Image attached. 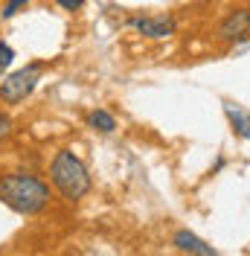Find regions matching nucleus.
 <instances>
[{
  "instance_id": "nucleus-1",
  "label": "nucleus",
  "mask_w": 250,
  "mask_h": 256,
  "mask_svg": "<svg viewBox=\"0 0 250 256\" xmlns=\"http://www.w3.org/2000/svg\"><path fill=\"white\" fill-rule=\"evenodd\" d=\"M0 201L6 207H12L15 212H24V216H35L47 207L50 201V186L44 180L32 175H6L0 178Z\"/></svg>"
},
{
  "instance_id": "nucleus-2",
  "label": "nucleus",
  "mask_w": 250,
  "mask_h": 256,
  "mask_svg": "<svg viewBox=\"0 0 250 256\" xmlns=\"http://www.w3.org/2000/svg\"><path fill=\"white\" fill-rule=\"evenodd\" d=\"M50 175H52V184L56 190L62 192L67 201H78L84 198L88 190H90V175H88V166L73 154V152H58L52 158V166H50Z\"/></svg>"
},
{
  "instance_id": "nucleus-3",
  "label": "nucleus",
  "mask_w": 250,
  "mask_h": 256,
  "mask_svg": "<svg viewBox=\"0 0 250 256\" xmlns=\"http://www.w3.org/2000/svg\"><path fill=\"white\" fill-rule=\"evenodd\" d=\"M38 73H41V67H38V64H30V67H24V70L12 73V76H6L3 84H0V99L9 102V105L24 102V99L35 90V84H38Z\"/></svg>"
},
{
  "instance_id": "nucleus-4",
  "label": "nucleus",
  "mask_w": 250,
  "mask_h": 256,
  "mask_svg": "<svg viewBox=\"0 0 250 256\" xmlns=\"http://www.w3.org/2000/svg\"><path fill=\"white\" fill-rule=\"evenodd\" d=\"M250 35V9H236L218 24L221 41H242Z\"/></svg>"
},
{
  "instance_id": "nucleus-5",
  "label": "nucleus",
  "mask_w": 250,
  "mask_h": 256,
  "mask_svg": "<svg viewBox=\"0 0 250 256\" xmlns=\"http://www.w3.org/2000/svg\"><path fill=\"white\" fill-rule=\"evenodd\" d=\"M131 26L142 32L146 38H169L174 32V20L172 18H137L131 20Z\"/></svg>"
},
{
  "instance_id": "nucleus-6",
  "label": "nucleus",
  "mask_w": 250,
  "mask_h": 256,
  "mask_svg": "<svg viewBox=\"0 0 250 256\" xmlns=\"http://www.w3.org/2000/svg\"><path fill=\"white\" fill-rule=\"evenodd\" d=\"M172 244L178 250H184V254H195V256H216V248L212 244H206L204 239H198L195 233H189V230H178L172 236Z\"/></svg>"
},
{
  "instance_id": "nucleus-7",
  "label": "nucleus",
  "mask_w": 250,
  "mask_h": 256,
  "mask_svg": "<svg viewBox=\"0 0 250 256\" xmlns=\"http://www.w3.org/2000/svg\"><path fill=\"white\" fill-rule=\"evenodd\" d=\"M224 114H227V120H230V126H233L236 134L244 137V140H250V114L233 108L230 102H224Z\"/></svg>"
},
{
  "instance_id": "nucleus-8",
  "label": "nucleus",
  "mask_w": 250,
  "mask_h": 256,
  "mask_svg": "<svg viewBox=\"0 0 250 256\" xmlns=\"http://www.w3.org/2000/svg\"><path fill=\"white\" fill-rule=\"evenodd\" d=\"M88 122H90V126H94L96 131H102V134H110V131L116 128V120H114V116H110L108 111H102V108L90 114V116H88Z\"/></svg>"
},
{
  "instance_id": "nucleus-9",
  "label": "nucleus",
  "mask_w": 250,
  "mask_h": 256,
  "mask_svg": "<svg viewBox=\"0 0 250 256\" xmlns=\"http://www.w3.org/2000/svg\"><path fill=\"white\" fill-rule=\"evenodd\" d=\"M30 6V0H9L6 6H3V18H12V15H18L20 9H26Z\"/></svg>"
},
{
  "instance_id": "nucleus-10",
  "label": "nucleus",
  "mask_w": 250,
  "mask_h": 256,
  "mask_svg": "<svg viewBox=\"0 0 250 256\" xmlns=\"http://www.w3.org/2000/svg\"><path fill=\"white\" fill-rule=\"evenodd\" d=\"M12 58H15V50L9 47V44H0V70H3V67H9Z\"/></svg>"
},
{
  "instance_id": "nucleus-11",
  "label": "nucleus",
  "mask_w": 250,
  "mask_h": 256,
  "mask_svg": "<svg viewBox=\"0 0 250 256\" xmlns=\"http://www.w3.org/2000/svg\"><path fill=\"white\" fill-rule=\"evenodd\" d=\"M9 131H12V120H9L6 114H0V140H6Z\"/></svg>"
},
{
  "instance_id": "nucleus-12",
  "label": "nucleus",
  "mask_w": 250,
  "mask_h": 256,
  "mask_svg": "<svg viewBox=\"0 0 250 256\" xmlns=\"http://www.w3.org/2000/svg\"><path fill=\"white\" fill-rule=\"evenodd\" d=\"M62 9H67V12H76V9H82L84 6V0H56Z\"/></svg>"
}]
</instances>
